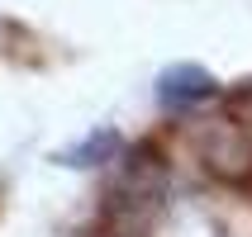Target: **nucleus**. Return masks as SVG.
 <instances>
[{
  "instance_id": "nucleus-1",
  "label": "nucleus",
  "mask_w": 252,
  "mask_h": 237,
  "mask_svg": "<svg viewBox=\"0 0 252 237\" xmlns=\"http://www.w3.org/2000/svg\"><path fill=\"white\" fill-rule=\"evenodd\" d=\"M210 95H214V76L205 67L181 62V67H167L157 76V100L167 109H186V105H200V100H210Z\"/></svg>"
},
{
  "instance_id": "nucleus-2",
  "label": "nucleus",
  "mask_w": 252,
  "mask_h": 237,
  "mask_svg": "<svg viewBox=\"0 0 252 237\" xmlns=\"http://www.w3.org/2000/svg\"><path fill=\"white\" fill-rule=\"evenodd\" d=\"M162 166H157V157H133L124 166V176H119V190H114V199H119V209H153L157 195H162Z\"/></svg>"
},
{
  "instance_id": "nucleus-3",
  "label": "nucleus",
  "mask_w": 252,
  "mask_h": 237,
  "mask_svg": "<svg viewBox=\"0 0 252 237\" xmlns=\"http://www.w3.org/2000/svg\"><path fill=\"white\" fill-rule=\"evenodd\" d=\"M119 142H114V133H95L91 142H81V147H71V152H62V161L67 166H91V161H100L105 152H114Z\"/></svg>"
}]
</instances>
